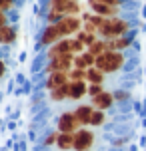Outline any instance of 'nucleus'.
<instances>
[{"mask_svg":"<svg viewBox=\"0 0 146 151\" xmlns=\"http://www.w3.org/2000/svg\"><path fill=\"white\" fill-rule=\"evenodd\" d=\"M80 4L78 0H50V10H48V22L56 24L64 16H78Z\"/></svg>","mask_w":146,"mask_h":151,"instance_id":"f257e3e1","label":"nucleus"},{"mask_svg":"<svg viewBox=\"0 0 146 151\" xmlns=\"http://www.w3.org/2000/svg\"><path fill=\"white\" fill-rule=\"evenodd\" d=\"M124 66V54L116 50H106L96 58V68L102 70L104 74H114Z\"/></svg>","mask_w":146,"mask_h":151,"instance_id":"f03ea898","label":"nucleus"},{"mask_svg":"<svg viewBox=\"0 0 146 151\" xmlns=\"http://www.w3.org/2000/svg\"><path fill=\"white\" fill-rule=\"evenodd\" d=\"M128 30H130V24L126 22V20H122V18L114 16V18H106V20H104V24L100 26L98 34L104 38V40H112V38L124 36Z\"/></svg>","mask_w":146,"mask_h":151,"instance_id":"7ed1b4c3","label":"nucleus"},{"mask_svg":"<svg viewBox=\"0 0 146 151\" xmlns=\"http://www.w3.org/2000/svg\"><path fill=\"white\" fill-rule=\"evenodd\" d=\"M82 26H84V22H82L78 16H64V18H60V20L56 22V28H58L62 38H68V36H72V34H78V32L82 30Z\"/></svg>","mask_w":146,"mask_h":151,"instance_id":"20e7f679","label":"nucleus"},{"mask_svg":"<svg viewBox=\"0 0 146 151\" xmlns=\"http://www.w3.org/2000/svg\"><path fill=\"white\" fill-rule=\"evenodd\" d=\"M74 68V54H62V56H56L48 62L46 72L52 74V72H70Z\"/></svg>","mask_w":146,"mask_h":151,"instance_id":"39448f33","label":"nucleus"},{"mask_svg":"<svg viewBox=\"0 0 146 151\" xmlns=\"http://www.w3.org/2000/svg\"><path fill=\"white\" fill-rule=\"evenodd\" d=\"M80 125H82V123L78 121V117L74 115V111L62 113L60 119H58V131H60V133H76Z\"/></svg>","mask_w":146,"mask_h":151,"instance_id":"423d86ee","label":"nucleus"},{"mask_svg":"<svg viewBox=\"0 0 146 151\" xmlns=\"http://www.w3.org/2000/svg\"><path fill=\"white\" fill-rule=\"evenodd\" d=\"M94 143V133L88 129H78L74 133V149L76 151H88Z\"/></svg>","mask_w":146,"mask_h":151,"instance_id":"0eeeda50","label":"nucleus"},{"mask_svg":"<svg viewBox=\"0 0 146 151\" xmlns=\"http://www.w3.org/2000/svg\"><path fill=\"white\" fill-rule=\"evenodd\" d=\"M90 8H92L94 14L104 16V18H114L120 12V6H110V4H104V2H96V0H90Z\"/></svg>","mask_w":146,"mask_h":151,"instance_id":"6e6552de","label":"nucleus"},{"mask_svg":"<svg viewBox=\"0 0 146 151\" xmlns=\"http://www.w3.org/2000/svg\"><path fill=\"white\" fill-rule=\"evenodd\" d=\"M60 40H62V36L58 32V28H56V24H48L44 28V32H42V36H40V42L44 46H52L56 42H60Z\"/></svg>","mask_w":146,"mask_h":151,"instance_id":"1a4fd4ad","label":"nucleus"},{"mask_svg":"<svg viewBox=\"0 0 146 151\" xmlns=\"http://www.w3.org/2000/svg\"><path fill=\"white\" fill-rule=\"evenodd\" d=\"M68 82H70L68 72H52V74H48L46 88L52 91V90H56V88H60V86H66Z\"/></svg>","mask_w":146,"mask_h":151,"instance_id":"9d476101","label":"nucleus"},{"mask_svg":"<svg viewBox=\"0 0 146 151\" xmlns=\"http://www.w3.org/2000/svg\"><path fill=\"white\" fill-rule=\"evenodd\" d=\"M114 104V93H110V91H102L98 96H94L92 98V106L94 109H108V107Z\"/></svg>","mask_w":146,"mask_h":151,"instance_id":"9b49d317","label":"nucleus"},{"mask_svg":"<svg viewBox=\"0 0 146 151\" xmlns=\"http://www.w3.org/2000/svg\"><path fill=\"white\" fill-rule=\"evenodd\" d=\"M86 93H88L86 82H68V98L70 99H80Z\"/></svg>","mask_w":146,"mask_h":151,"instance_id":"f8f14e48","label":"nucleus"},{"mask_svg":"<svg viewBox=\"0 0 146 151\" xmlns=\"http://www.w3.org/2000/svg\"><path fill=\"white\" fill-rule=\"evenodd\" d=\"M92 111H94V106H80V107H76L74 115L78 117V121L82 125H88L90 123V117H92Z\"/></svg>","mask_w":146,"mask_h":151,"instance_id":"ddd939ff","label":"nucleus"},{"mask_svg":"<svg viewBox=\"0 0 146 151\" xmlns=\"http://www.w3.org/2000/svg\"><path fill=\"white\" fill-rule=\"evenodd\" d=\"M106 46H108V50H116V52H122L124 48H128V46H130V38H126V36L112 38V40H106Z\"/></svg>","mask_w":146,"mask_h":151,"instance_id":"4468645a","label":"nucleus"},{"mask_svg":"<svg viewBox=\"0 0 146 151\" xmlns=\"http://www.w3.org/2000/svg\"><path fill=\"white\" fill-rule=\"evenodd\" d=\"M56 145L60 149H74V133H58V139H56Z\"/></svg>","mask_w":146,"mask_h":151,"instance_id":"2eb2a0df","label":"nucleus"},{"mask_svg":"<svg viewBox=\"0 0 146 151\" xmlns=\"http://www.w3.org/2000/svg\"><path fill=\"white\" fill-rule=\"evenodd\" d=\"M16 40V30L12 26H2L0 28V44H12Z\"/></svg>","mask_w":146,"mask_h":151,"instance_id":"dca6fc26","label":"nucleus"},{"mask_svg":"<svg viewBox=\"0 0 146 151\" xmlns=\"http://www.w3.org/2000/svg\"><path fill=\"white\" fill-rule=\"evenodd\" d=\"M86 82H90V83H102V82H104V72L98 70L96 66L88 68V70H86Z\"/></svg>","mask_w":146,"mask_h":151,"instance_id":"f3484780","label":"nucleus"},{"mask_svg":"<svg viewBox=\"0 0 146 151\" xmlns=\"http://www.w3.org/2000/svg\"><path fill=\"white\" fill-rule=\"evenodd\" d=\"M108 50V46H106V40H96L92 46H88V52L92 54V56H96L98 58L100 54H104Z\"/></svg>","mask_w":146,"mask_h":151,"instance_id":"a211bd4d","label":"nucleus"},{"mask_svg":"<svg viewBox=\"0 0 146 151\" xmlns=\"http://www.w3.org/2000/svg\"><path fill=\"white\" fill-rule=\"evenodd\" d=\"M66 98H68V83L50 91V99L52 101H62V99H66Z\"/></svg>","mask_w":146,"mask_h":151,"instance_id":"6ab92c4d","label":"nucleus"},{"mask_svg":"<svg viewBox=\"0 0 146 151\" xmlns=\"http://www.w3.org/2000/svg\"><path fill=\"white\" fill-rule=\"evenodd\" d=\"M76 38L86 46V48H88V46H92L94 42L98 40V38H96V34H90V32H86V30H80V32L76 34Z\"/></svg>","mask_w":146,"mask_h":151,"instance_id":"aec40b11","label":"nucleus"},{"mask_svg":"<svg viewBox=\"0 0 146 151\" xmlns=\"http://www.w3.org/2000/svg\"><path fill=\"white\" fill-rule=\"evenodd\" d=\"M68 78H70V82H86V70L72 68L68 72Z\"/></svg>","mask_w":146,"mask_h":151,"instance_id":"412c9836","label":"nucleus"},{"mask_svg":"<svg viewBox=\"0 0 146 151\" xmlns=\"http://www.w3.org/2000/svg\"><path fill=\"white\" fill-rule=\"evenodd\" d=\"M102 123H104V111H102V109H94V111H92V117H90V123H88V125L96 127V125H102Z\"/></svg>","mask_w":146,"mask_h":151,"instance_id":"4be33fe9","label":"nucleus"},{"mask_svg":"<svg viewBox=\"0 0 146 151\" xmlns=\"http://www.w3.org/2000/svg\"><path fill=\"white\" fill-rule=\"evenodd\" d=\"M102 83H90L88 86V96L90 98H94V96H98V93H102Z\"/></svg>","mask_w":146,"mask_h":151,"instance_id":"5701e85b","label":"nucleus"},{"mask_svg":"<svg viewBox=\"0 0 146 151\" xmlns=\"http://www.w3.org/2000/svg\"><path fill=\"white\" fill-rule=\"evenodd\" d=\"M74 68H78V70H88L86 62L82 60V54H80V56H74Z\"/></svg>","mask_w":146,"mask_h":151,"instance_id":"b1692460","label":"nucleus"},{"mask_svg":"<svg viewBox=\"0 0 146 151\" xmlns=\"http://www.w3.org/2000/svg\"><path fill=\"white\" fill-rule=\"evenodd\" d=\"M14 8V0H0V10L2 12H8Z\"/></svg>","mask_w":146,"mask_h":151,"instance_id":"393cba45","label":"nucleus"},{"mask_svg":"<svg viewBox=\"0 0 146 151\" xmlns=\"http://www.w3.org/2000/svg\"><path fill=\"white\" fill-rule=\"evenodd\" d=\"M96 2H104V4H110V6H120L122 0H96Z\"/></svg>","mask_w":146,"mask_h":151,"instance_id":"a878e982","label":"nucleus"},{"mask_svg":"<svg viewBox=\"0 0 146 151\" xmlns=\"http://www.w3.org/2000/svg\"><path fill=\"white\" fill-rule=\"evenodd\" d=\"M126 98H128L126 91H118V93H114V99H126Z\"/></svg>","mask_w":146,"mask_h":151,"instance_id":"bb28decb","label":"nucleus"},{"mask_svg":"<svg viewBox=\"0 0 146 151\" xmlns=\"http://www.w3.org/2000/svg\"><path fill=\"white\" fill-rule=\"evenodd\" d=\"M56 139H58V135H56V133H52V135H50V137L46 139V145H52L54 141H56Z\"/></svg>","mask_w":146,"mask_h":151,"instance_id":"cd10ccee","label":"nucleus"},{"mask_svg":"<svg viewBox=\"0 0 146 151\" xmlns=\"http://www.w3.org/2000/svg\"><path fill=\"white\" fill-rule=\"evenodd\" d=\"M4 72H6V66H4V62L0 60V78L4 76Z\"/></svg>","mask_w":146,"mask_h":151,"instance_id":"c85d7f7f","label":"nucleus"}]
</instances>
